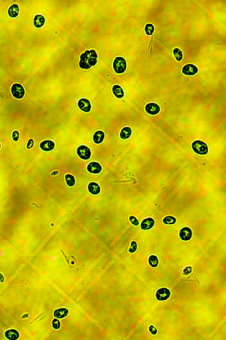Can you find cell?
<instances>
[{
  "label": "cell",
  "instance_id": "obj_21",
  "mask_svg": "<svg viewBox=\"0 0 226 340\" xmlns=\"http://www.w3.org/2000/svg\"><path fill=\"white\" fill-rule=\"evenodd\" d=\"M132 136V129L130 127H123L120 132V138L123 140H127Z\"/></svg>",
  "mask_w": 226,
  "mask_h": 340
},
{
  "label": "cell",
  "instance_id": "obj_15",
  "mask_svg": "<svg viewBox=\"0 0 226 340\" xmlns=\"http://www.w3.org/2000/svg\"><path fill=\"white\" fill-rule=\"evenodd\" d=\"M87 191L90 195H98L100 193L101 189H100V187L98 184V183L95 182V181H91V182L88 183Z\"/></svg>",
  "mask_w": 226,
  "mask_h": 340
},
{
  "label": "cell",
  "instance_id": "obj_1",
  "mask_svg": "<svg viewBox=\"0 0 226 340\" xmlns=\"http://www.w3.org/2000/svg\"><path fill=\"white\" fill-rule=\"evenodd\" d=\"M98 61V54L94 49L86 50L80 54L79 66L80 69L88 70L97 65Z\"/></svg>",
  "mask_w": 226,
  "mask_h": 340
},
{
  "label": "cell",
  "instance_id": "obj_7",
  "mask_svg": "<svg viewBox=\"0 0 226 340\" xmlns=\"http://www.w3.org/2000/svg\"><path fill=\"white\" fill-rule=\"evenodd\" d=\"M77 106L78 108L81 110L83 113H88L91 111V109H92V104H91L90 101L89 100L86 98H80L78 101H77Z\"/></svg>",
  "mask_w": 226,
  "mask_h": 340
},
{
  "label": "cell",
  "instance_id": "obj_26",
  "mask_svg": "<svg viewBox=\"0 0 226 340\" xmlns=\"http://www.w3.org/2000/svg\"><path fill=\"white\" fill-rule=\"evenodd\" d=\"M144 31H145V33L147 35L151 36V35H152L153 33H154V31H155L154 25H153L152 24H151V23H148V24H147L145 26Z\"/></svg>",
  "mask_w": 226,
  "mask_h": 340
},
{
  "label": "cell",
  "instance_id": "obj_18",
  "mask_svg": "<svg viewBox=\"0 0 226 340\" xmlns=\"http://www.w3.org/2000/svg\"><path fill=\"white\" fill-rule=\"evenodd\" d=\"M105 139V134L102 130H97L94 133L92 136V140L97 145L102 143Z\"/></svg>",
  "mask_w": 226,
  "mask_h": 340
},
{
  "label": "cell",
  "instance_id": "obj_5",
  "mask_svg": "<svg viewBox=\"0 0 226 340\" xmlns=\"http://www.w3.org/2000/svg\"><path fill=\"white\" fill-rule=\"evenodd\" d=\"M10 91L13 97L16 99H22L25 95V89L20 83H14L12 84Z\"/></svg>",
  "mask_w": 226,
  "mask_h": 340
},
{
  "label": "cell",
  "instance_id": "obj_20",
  "mask_svg": "<svg viewBox=\"0 0 226 340\" xmlns=\"http://www.w3.org/2000/svg\"><path fill=\"white\" fill-rule=\"evenodd\" d=\"M69 311L67 308L61 307V308H58L54 310V317L58 318V319H63V318L66 317L69 315Z\"/></svg>",
  "mask_w": 226,
  "mask_h": 340
},
{
  "label": "cell",
  "instance_id": "obj_11",
  "mask_svg": "<svg viewBox=\"0 0 226 340\" xmlns=\"http://www.w3.org/2000/svg\"><path fill=\"white\" fill-rule=\"evenodd\" d=\"M56 143L52 139H44L39 143V148L42 151L50 152L54 150Z\"/></svg>",
  "mask_w": 226,
  "mask_h": 340
},
{
  "label": "cell",
  "instance_id": "obj_6",
  "mask_svg": "<svg viewBox=\"0 0 226 340\" xmlns=\"http://www.w3.org/2000/svg\"><path fill=\"white\" fill-rule=\"evenodd\" d=\"M171 290L167 288H159L156 290L155 297L159 302H166L171 298Z\"/></svg>",
  "mask_w": 226,
  "mask_h": 340
},
{
  "label": "cell",
  "instance_id": "obj_13",
  "mask_svg": "<svg viewBox=\"0 0 226 340\" xmlns=\"http://www.w3.org/2000/svg\"><path fill=\"white\" fill-rule=\"evenodd\" d=\"M140 228L143 231H148L152 229L155 225V220L152 217H147L141 220L140 224Z\"/></svg>",
  "mask_w": 226,
  "mask_h": 340
},
{
  "label": "cell",
  "instance_id": "obj_19",
  "mask_svg": "<svg viewBox=\"0 0 226 340\" xmlns=\"http://www.w3.org/2000/svg\"><path fill=\"white\" fill-rule=\"evenodd\" d=\"M111 91H112L113 95L115 96L116 99H122L124 98V96H125L124 90H123V87L120 86V85H119V84L113 85L112 88H111Z\"/></svg>",
  "mask_w": 226,
  "mask_h": 340
},
{
  "label": "cell",
  "instance_id": "obj_4",
  "mask_svg": "<svg viewBox=\"0 0 226 340\" xmlns=\"http://www.w3.org/2000/svg\"><path fill=\"white\" fill-rule=\"evenodd\" d=\"M75 153H76L77 156L83 161L90 159L92 155V151H91L90 148L85 144L79 145L75 150Z\"/></svg>",
  "mask_w": 226,
  "mask_h": 340
},
{
  "label": "cell",
  "instance_id": "obj_9",
  "mask_svg": "<svg viewBox=\"0 0 226 340\" xmlns=\"http://www.w3.org/2000/svg\"><path fill=\"white\" fill-rule=\"evenodd\" d=\"M178 236L182 241L188 242L192 240L193 238V231L189 227L185 226L182 227V229L179 230Z\"/></svg>",
  "mask_w": 226,
  "mask_h": 340
},
{
  "label": "cell",
  "instance_id": "obj_12",
  "mask_svg": "<svg viewBox=\"0 0 226 340\" xmlns=\"http://www.w3.org/2000/svg\"><path fill=\"white\" fill-rule=\"evenodd\" d=\"M198 67L195 64H186L182 67V73L185 76H188V77H192V76H195L198 73Z\"/></svg>",
  "mask_w": 226,
  "mask_h": 340
},
{
  "label": "cell",
  "instance_id": "obj_3",
  "mask_svg": "<svg viewBox=\"0 0 226 340\" xmlns=\"http://www.w3.org/2000/svg\"><path fill=\"white\" fill-rule=\"evenodd\" d=\"M112 68L117 74L124 73L127 68V63H126V59L122 56L116 57L113 60Z\"/></svg>",
  "mask_w": 226,
  "mask_h": 340
},
{
  "label": "cell",
  "instance_id": "obj_17",
  "mask_svg": "<svg viewBox=\"0 0 226 340\" xmlns=\"http://www.w3.org/2000/svg\"><path fill=\"white\" fill-rule=\"evenodd\" d=\"M4 336L8 340H17L19 338L20 333L16 329L10 328L5 331V332H4Z\"/></svg>",
  "mask_w": 226,
  "mask_h": 340
},
{
  "label": "cell",
  "instance_id": "obj_8",
  "mask_svg": "<svg viewBox=\"0 0 226 340\" xmlns=\"http://www.w3.org/2000/svg\"><path fill=\"white\" fill-rule=\"evenodd\" d=\"M86 170L90 174L97 175L102 172V165L98 161H92L86 165Z\"/></svg>",
  "mask_w": 226,
  "mask_h": 340
},
{
  "label": "cell",
  "instance_id": "obj_35",
  "mask_svg": "<svg viewBox=\"0 0 226 340\" xmlns=\"http://www.w3.org/2000/svg\"><path fill=\"white\" fill-rule=\"evenodd\" d=\"M1 147H2V145H1V143H0V150H1Z\"/></svg>",
  "mask_w": 226,
  "mask_h": 340
},
{
  "label": "cell",
  "instance_id": "obj_32",
  "mask_svg": "<svg viewBox=\"0 0 226 340\" xmlns=\"http://www.w3.org/2000/svg\"><path fill=\"white\" fill-rule=\"evenodd\" d=\"M34 144H35V141H34V139H30L28 141L27 144H26V148L30 150V149H32V147H34Z\"/></svg>",
  "mask_w": 226,
  "mask_h": 340
},
{
  "label": "cell",
  "instance_id": "obj_14",
  "mask_svg": "<svg viewBox=\"0 0 226 340\" xmlns=\"http://www.w3.org/2000/svg\"><path fill=\"white\" fill-rule=\"evenodd\" d=\"M32 24L35 29H42L46 24V18L41 13H36L33 18Z\"/></svg>",
  "mask_w": 226,
  "mask_h": 340
},
{
  "label": "cell",
  "instance_id": "obj_16",
  "mask_svg": "<svg viewBox=\"0 0 226 340\" xmlns=\"http://www.w3.org/2000/svg\"><path fill=\"white\" fill-rule=\"evenodd\" d=\"M7 14L12 19H15L20 14V7L19 5L17 3H13L9 7L7 10Z\"/></svg>",
  "mask_w": 226,
  "mask_h": 340
},
{
  "label": "cell",
  "instance_id": "obj_24",
  "mask_svg": "<svg viewBox=\"0 0 226 340\" xmlns=\"http://www.w3.org/2000/svg\"><path fill=\"white\" fill-rule=\"evenodd\" d=\"M64 179H65V182L69 187H73V186H75V178L73 175L70 174V173H68V174H66L65 176H64Z\"/></svg>",
  "mask_w": 226,
  "mask_h": 340
},
{
  "label": "cell",
  "instance_id": "obj_10",
  "mask_svg": "<svg viewBox=\"0 0 226 340\" xmlns=\"http://www.w3.org/2000/svg\"><path fill=\"white\" fill-rule=\"evenodd\" d=\"M145 110L149 115H157L158 113H159V112H160V106L156 102H148L145 105Z\"/></svg>",
  "mask_w": 226,
  "mask_h": 340
},
{
  "label": "cell",
  "instance_id": "obj_23",
  "mask_svg": "<svg viewBox=\"0 0 226 340\" xmlns=\"http://www.w3.org/2000/svg\"><path fill=\"white\" fill-rule=\"evenodd\" d=\"M162 222L163 224H165L166 225H174L175 224L176 222H177V219L174 216H166L163 219H162Z\"/></svg>",
  "mask_w": 226,
  "mask_h": 340
},
{
  "label": "cell",
  "instance_id": "obj_22",
  "mask_svg": "<svg viewBox=\"0 0 226 340\" xmlns=\"http://www.w3.org/2000/svg\"><path fill=\"white\" fill-rule=\"evenodd\" d=\"M159 258L155 254H151L148 257V263L152 268H156L159 265Z\"/></svg>",
  "mask_w": 226,
  "mask_h": 340
},
{
  "label": "cell",
  "instance_id": "obj_28",
  "mask_svg": "<svg viewBox=\"0 0 226 340\" xmlns=\"http://www.w3.org/2000/svg\"><path fill=\"white\" fill-rule=\"evenodd\" d=\"M193 272V268H192L191 265H187L182 270V273H183L184 276H188L190 275Z\"/></svg>",
  "mask_w": 226,
  "mask_h": 340
},
{
  "label": "cell",
  "instance_id": "obj_30",
  "mask_svg": "<svg viewBox=\"0 0 226 340\" xmlns=\"http://www.w3.org/2000/svg\"><path fill=\"white\" fill-rule=\"evenodd\" d=\"M129 220H130V222H131V223L132 224V225H134V226L137 227L140 224L138 219H137L136 217H134V216H131Z\"/></svg>",
  "mask_w": 226,
  "mask_h": 340
},
{
  "label": "cell",
  "instance_id": "obj_27",
  "mask_svg": "<svg viewBox=\"0 0 226 340\" xmlns=\"http://www.w3.org/2000/svg\"><path fill=\"white\" fill-rule=\"evenodd\" d=\"M61 322H60L59 319H58V318H54V320L52 321V327H54L55 330H58V329H60V327H61Z\"/></svg>",
  "mask_w": 226,
  "mask_h": 340
},
{
  "label": "cell",
  "instance_id": "obj_25",
  "mask_svg": "<svg viewBox=\"0 0 226 340\" xmlns=\"http://www.w3.org/2000/svg\"><path fill=\"white\" fill-rule=\"evenodd\" d=\"M173 54H174V58H175V59L177 60V61L181 62L183 59V53H182V51L180 48H174V49L173 50Z\"/></svg>",
  "mask_w": 226,
  "mask_h": 340
},
{
  "label": "cell",
  "instance_id": "obj_33",
  "mask_svg": "<svg viewBox=\"0 0 226 340\" xmlns=\"http://www.w3.org/2000/svg\"><path fill=\"white\" fill-rule=\"evenodd\" d=\"M148 331H149L150 333L153 335L157 334V329H156V327H155L154 325H149V327H148Z\"/></svg>",
  "mask_w": 226,
  "mask_h": 340
},
{
  "label": "cell",
  "instance_id": "obj_34",
  "mask_svg": "<svg viewBox=\"0 0 226 340\" xmlns=\"http://www.w3.org/2000/svg\"><path fill=\"white\" fill-rule=\"evenodd\" d=\"M4 281V277L3 276L2 273H0V282H3Z\"/></svg>",
  "mask_w": 226,
  "mask_h": 340
},
{
  "label": "cell",
  "instance_id": "obj_29",
  "mask_svg": "<svg viewBox=\"0 0 226 340\" xmlns=\"http://www.w3.org/2000/svg\"><path fill=\"white\" fill-rule=\"evenodd\" d=\"M11 137L12 139H13L14 142H18L20 139V132L18 130H14V131H13V132H12Z\"/></svg>",
  "mask_w": 226,
  "mask_h": 340
},
{
  "label": "cell",
  "instance_id": "obj_31",
  "mask_svg": "<svg viewBox=\"0 0 226 340\" xmlns=\"http://www.w3.org/2000/svg\"><path fill=\"white\" fill-rule=\"evenodd\" d=\"M131 248L129 249V252L131 253V254H133V253L135 252L136 251H137V242L135 241H132V243H131Z\"/></svg>",
  "mask_w": 226,
  "mask_h": 340
},
{
  "label": "cell",
  "instance_id": "obj_2",
  "mask_svg": "<svg viewBox=\"0 0 226 340\" xmlns=\"http://www.w3.org/2000/svg\"><path fill=\"white\" fill-rule=\"evenodd\" d=\"M191 147L193 151L196 154L205 156L209 153V147L207 143L201 139H195L191 143Z\"/></svg>",
  "mask_w": 226,
  "mask_h": 340
}]
</instances>
